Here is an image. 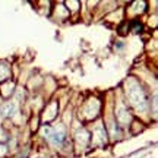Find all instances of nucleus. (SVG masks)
<instances>
[{
	"mask_svg": "<svg viewBox=\"0 0 158 158\" xmlns=\"http://www.w3.org/2000/svg\"><path fill=\"white\" fill-rule=\"evenodd\" d=\"M126 94H127V97H129L132 106H133L138 111H141V113L147 111V108H148V98H147L145 91L142 89L141 85H138L136 82H130V84L127 85Z\"/></svg>",
	"mask_w": 158,
	"mask_h": 158,
	"instance_id": "1",
	"label": "nucleus"
},
{
	"mask_svg": "<svg viewBox=\"0 0 158 158\" xmlns=\"http://www.w3.org/2000/svg\"><path fill=\"white\" fill-rule=\"evenodd\" d=\"M16 111H18V106H16V102H13V101L5 102V104L0 107V116H2V117H6V118L13 117Z\"/></svg>",
	"mask_w": 158,
	"mask_h": 158,
	"instance_id": "2",
	"label": "nucleus"
},
{
	"mask_svg": "<svg viewBox=\"0 0 158 158\" xmlns=\"http://www.w3.org/2000/svg\"><path fill=\"white\" fill-rule=\"evenodd\" d=\"M66 139V133L63 129H59V130H51V135L48 136L47 141H50V143H53L54 147H60L63 142Z\"/></svg>",
	"mask_w": 158,
	"mask_h": 158,
	"instance_id": "3",
	"label": "nucleus"
},
{
	"mask_svg": "<svg viewBox=\"0 0 158 158\" xmlns=\"http://www.w3.org/2000/svg\"><path fill=\"white\" fill-rule=\"evenodd\" d=\"M75 138H76L78 143H81L82 147H85V145H86V143L89 142V139H91L89 133H88V132H86L85 129L78 130V132H76V135H75Z\"/></svg>",
	"mask_w": 158,
	"mask_h": 158,
	"instance_id": "4",
	"label": "nucleus"
},
{
	"mask_svg": "<svg viewBox=\"0 0 158 158\" xmlns=\"http://www.w3.org/2000/svg\"><path fill=\"white\" fill-rule=\"evenodd\" d=\"M116 116H117V120L120 122V123L126 124L127 122H129V113H127V110H126L124 106H118L117 111H116Z\"/></svg>",
	"mask_w": 158,
	"mask_h": 158,
	"instance_id": "5",
	"label": "nucleus"
},
{
	"mask_svg": "<svg viewBox=\"0 0 158 158\" xmlns=\"http://www.w3.org/2000/svg\"><path fill=\"white\" fill-rule=\"evenodd\" d=\"M95 135H97V139H98V143H106V130L102 126H97L95 127Z\"/></svg>",
	"mask_w": 158,
	"mask_h": 158,
	"instance_id": "6",
	"label": "nucleus"
},
{
	"mask_svg": "<svg viewBox=\"0 0 158 158\" xmlns=\"http://www.w3.org/2000/svg\"><path fill=\"white\" fill-rule=\"evenodd\" d=\"M9 75H10V70L7 66L5 64H0V81H5V79L9 78Z\"/></svg>",
	"mask_w": 158,
	"mask_h": 158,
	"instance_id": "7",
	"label": "nucleus"
},
{
	"mask_svg": "<svg viewBox=\"0 0 158 158\" xmlns=\"http://www.w3.org/2000/svg\"><path fill=\"white\" fill-rule=\"evenodd\" d=\"M51 127L50 126H44V127H43V130H41V133H43V136H44L45 139H48V136L51 135Z\"/></svg>",
	"mask_w": 158,
	"mask_h": 158,
	"instance_id": "8",
	"label": "nucleus"
},
{
	"mask_svg": "<svg viewBox=\"0 0 158 158\" xmlns=\"http://www.w3.org/2000/svg\"><path fill=\"white\" fill-rule=\"evenodd\" d=\"M132 27H133V28H136V32H139V31L142 29V25L138 22V21H133V22H132Z\"/></svg>",
	"mask_w": 158,
	"mask_h": 158,
	"instance_id": "9",
	"label": "nucleus"
},
{
	"mask_svg": "<svg viewBox=\"0 0 158 158\" xmlns=\"http://www.w3.org/2000/svg\"><path fill=\"white\" fill-rule=\"evenodd\" d=\"M6 151H7V148H6V145H0V155H3V154H6Z\"/></svg>",
	"mask_w": 158,
	"mask_h": 158,
	"instance_id": "10",
	"label": "nucleus"
}]
</instances>
